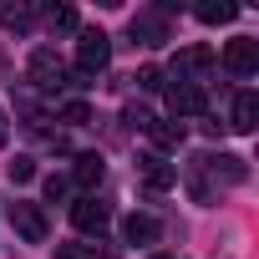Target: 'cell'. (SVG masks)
<instances>
[{"mask_svg":"<svg viewBox=\"0 0 259 259\" xmlns=\"http://www.w3.org/2000/svg\"><path fill=\"white\" fill-rule=\"evenodd\" d=\"M107 61H112V41H107V31H97V26L76 31V71H81V76H97Z\"/></svg>","mask_w":259,"mask_h":259,"instance_id":"1","label":"cell"},{"mask_svg":"<svg viewBox=\"0 0 259 259\" xmlns=\"http://www.w3.org/2000/svg\"><path fill=\"white\" fill-rule=\"evenodd\" d=\"M224 66H229L234 76H254V71H259V41H249V36L229 41V46H224Z\"/></svg>","mask_w":259,"mask_h":259,"instance_id":"2","label":"cell"},{"mask_svg":"<svg viewBox=\"0 0 259 259\" xmlns=\"http://www.w3.org/2000/svg\"><path fill=\"white\" fill-rule=\"evenodd\" d=\"M208 66H213V46H203V41H198V46H183V51H178V66H173V76L198 87V76H203Z\"/></svg>","mask_w":259,"mask_h":259,"instance_id":"3","label":"cell"},{"mask_svg":"<svg viewBox=\"0 0 259 259\" xmlns=\"http://www.w3.org/2000/svg\"><path fill=\"white\" fill-rule=\"evenodd\" d=\"M26 71H31V81H36V87H61V76H66V66H61V56H56L51 46H36Z\"/></svg>","mask_w":259,"mask_h":259,"instance_id":"4","label":"cell"},{"mask_svg":"<svg viewBox=\"0 0 259 259\" xmlns=\"http://www.w3.org/2000/svg\"><path fill=\"white\" fill-rule=\"evenodd\" d=\"M168 107H173V117H203L208 97H203V87H193V81H173V87H168Z\"/></svg>","mask_w":259,"mask_h":259,"instance_id":"5","label":"cell"},{"mask_svg":"<svg viewBox=\"0 0 259 259\" xmlns=\"http://www.w3.org/2000/svg\"><path fill=\"white\" fill-rule=\"evenodd\" d=\"M71 224H76L81 234H102V229L112 224V213H107V203H97V198L87 193V198H76V203H71Z\"/></svg>","mask_w":259,"mask_h":259,"instance_id":"6","label":"cell"},{"mask_svg":"<svg viewBox=\"0 0 259 259\" xmlns=\"http://www.w3.org/2000/svg\"><path fill=\"white\" fill-rule=\"evenodd\" d=\"M11 224H16V234H21L26 244H46V213H41L36 203H16V208H11Z\"/></svg>","mask_w":259,"mask_h":259,"instance_id":"7","label":"cell"},{"mask_svg":"<svg viewBox=\"0 0 259 259\" xmlns=\"http://www.w3.org/2000/svg\"><path fill=\"white\" fill-rule=\"evenodd\" d=\"M133 36H138L143 46H163V41H168V16H163V11H138V16H133Z\"/></svg>","mask_w":259,"mask_h":259,"instance_id":"8","label":"cell"},{"mask_svg":"<svg viewBox=\"0 0 259 259\" xmlns=\"http://www.w3.org/2000/svg\"><path fill=\"white\" fill-rule=\"evenodd\" d=\"M143 183L163 193V188H173V183H178V168H173V163H163L158 153H148V158H143Z\"/></svg>","mask_w":259,"mask_h":259,"instance_id":"9","label":"cell"},{"mask_svg":"<svg viewBox=\"0 0 259 259\" xmlns=\"http://www.w3.org/2000/svg\"><path fill=\"white\" fill-rule=\"evenodd\" d=\"M254 127H259V97L239 92L234 97V133H254Z\"/></svg>","mask_w":259,"mask_h":259,"instance_id":"10","label":"cell"},{"mask_svg":"<svg viewBox=\"0 0 259 259\" xmlns=\"http://www.w3.org/2000/svg\"><path fill=\"white\" fill-rule=\"evenodd\" d=\"M102 173H107V163H102L97 153H81V158H76V168H71V178H76V188H87V193H92V188L102 183Z\"/></svg>","mask_w":259,"mask_h":259,"instance_id":"11","label":"cell"},{"mask_svg":"<svg viewBox=\"0 0 259 259\" xmlns=\"http://www.w3.org/2000/svg\"><path fill=\"white\" fill-rule=\"evenodd\" d=\"M122 234H127V244H153L158 239V219L153 213H133V219L122 224Z\"/></svg>","mask_w":259,"mask_h":259,"instance_id":"12","label":"cell"},{"mask_svg":"<svg viewBox=\"0 0 259 259\" xmlns=\"http://www.w3.org/2000/svg\"><path fill=\"white\" fill-rule=\"evenodd\" d=\"M0 26L6 31H26L31 26V6L26 0H0Z\"/></svg>","mask_w":259,"mask_h":259,"instance_id":"13","label":"cell"},{"mask_svg":"<svg viewBox=\"0 0 259 259\" xmlns=\"http://www.w3.org/2000/svg\"><path fill=\"white\" fill-rule=\"evenodd\" d=\"M143 133H148V138H153L158 148H178V143H183V127H173V122H158V117H153V122L143 127Z\"/></svg>","mask_w":259,"mask_h":259,"instance_id":"14","label":"cell"},{"mask_svg":"<svg viewBox=\"0 0 259 259\" xmlns=\"http://www.w3.org/2000/svg\"><path fill=\"white\" fill-rule=\"evenodd\" d=\"M193 16H198V21H203V26H229V21H234V16H239V11H234V6H198V11H193Z\"/></svg>","mask_w":259,"mask_h":259,"instance_id":"15","label":"cell"},{"mask_svg":"<svg viewBox=\"0 0 259 259\" xmlns=\"http://www.w3.org/2000/svg\"><path fill=\"white\" fill-rule=\"evenodd\" d=\"M87 117H92V107H87V102H66V107H61V122H66V127H81Z\"/></svg>","mask_w":259,"mask_h":259,"instance_id":"16","label":"cell"},{"mask_svg":"<svg viewBox=\"0 0 259 259\" xmlns=\"http://www.w3.org/2000/svg\"><path fill=\"white\" fill-rule=\"evenodd\" d=\"M133 81H138L143 92H163V71H158V66H143V71H138Z\"/></svg>","mask_w":259,"mask_h":259,"instance_id":"17","label":"cell"},{"mask_svg":"<svg viewBox=\"0 0 259 259\" xmlns=\"http://www.w3.org/2000/svg\"><path fill=\"white\" fill-rule=\"evenodd\" d=\"M51 26H61V31H76V11H71V6H51Z\"/></svg>","mask_w":259,"mask_h":259,"instance_id":"18","label":"cell"},{"mask_svg":"<svg viewBox=\"0 0 259 259\" xmlns=\"http://www.w3.org/2000/svg\"><path fill=\"white\" fill-rule=\"evenodd\" d=\"M31 178H36V163L31 158H16L11 163V183H31Z\"/></svg>","mask_w":259,"mask_h":259,"instance_id":"19","label":"cell"},{"mask_svg":"<svg viewBox=\"0 0 259 259\" xmlns=\"http://www.w3.org/2000/svg\"><path fill=\"white\" fill-rule=\"evenodd\" d=\"M56 259H97V249H87V244H56Z\"/></svg>","mask_w":259,"mask_h":259,"instance_id":"20","label":"cell"},{"mask_svg":"<svg viewBox=\"0 0 259 259\" xmlns=\"http://www.w3.org/2000/svg\"><path fill=\"white\" fill-rule=\"evenodd\" d=\"M127 122H133V127H148L153 112H148V107H127Z\"/></svg>","mask_w":259,"mask_h":259,"instance_id":"21","label":"cell"},{"mask_svg":"<svg viewBox=\"0 0 259 259\" xmlns=\"http://www.w3.org/2000/svg\"><path fill=\"white\" fill-rule=\"evenodd\" d=\"M46 198H51V203L66 198V178H46Z\"/></svg>","mask_w":259,"mask_h":259,"instance_id":"22","label":"cell"},{"mask_svg":"<svg viewBox=\"0 0 259 259\" xmlns=\"http://www.w3.org/2000/svg\"><path fill=\"white\" fill-rule=\"evenodd\" d=\"M6 138H11V127H6V107H0V148H6Z\"/></svg>","mask_w":259,"mask_h":259,"instance_id":"23","label":"cell"},{"mask_svg":"<svg viewBox=\"0 0 259 259\" xmlns=\"http://www.w3.org/2000/svg\"><path fill=\"white\" fill-rule=\"evenodd\" d=\"M153 259H168V254H153Z\"/></svg>","mask_w":259,"mask_h":259,"instance_id":"24","label":"cell"}]
</instances>
